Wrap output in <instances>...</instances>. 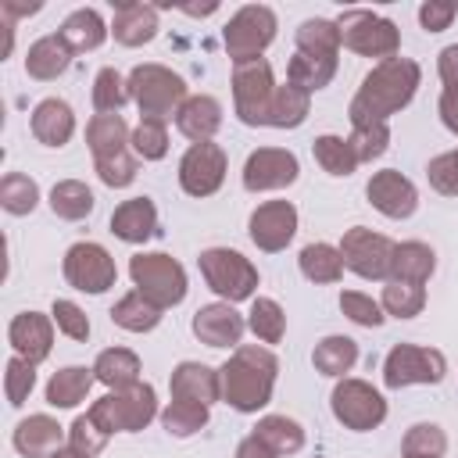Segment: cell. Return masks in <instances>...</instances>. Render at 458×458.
I'll return each instance as SVG.
<instances>
[{"mask_svg": "<svg viewBox=\"0 0 458 458\" xmlns=\"http://www.w3.org/2000/svg\"><path fill=\"white\" fill-rule=\"evenodd\" d=\"M419 64L411 57H390V61H379L358 86L351 107H347V118L351 125H361V122H386L390 114H397L401 107L411 104L415 89H419Z\"/></svg>", "mask_w": 458, "mask_h": 458, "instance_id": "6da1fadb", "label": "cell"}, {"mask_svg": "<svg viewBox=\"0 0 458 458\" xmlns=\"http://www.w3.org/2000/svg\"><path fill=\"white\" fill-rule=\"evenodd\" d=\"M218 372H222V397H225V404L250 415V411H258V408H265L272 401L279 361H276V354L268 347L240 344L233 351V358Z\"/></svg>", "mask_w": 458, "mask_h": 458, "instance_id": "7a4b0ae2", "label": "cell"}, {"mask_svg": "<svg viewBox=\"0 0 458 458\" xmlns=\"http://www.w3.org/2000/svg\"><path fill=\"white\" fill-rule=\"evenodd\" d=\"M129 97L136 100L140 118L168 122L186 100V82L165 64H136L129 72Z\"/></svg>", "mask_w": 458, "mask_h": 458, "instance_id": "3957f363", "label": "cell"}, {"mask_svg": "<svg viewBox=\"0 0 458 458\" xmlns=\"http://www.w3.org/2000/svg\"><path fill=\"white\" fill-rule=\"evenodd\" d=\"M89 415L107 433H136L157 415V394L150 383H132L125 390H111L89 404Z\"/></svg>", "mask_w": 458, "mask_h": 458, "instance_id": "277c9868", "label": "cell"}, {"mask_svg": "<svg viewBox=\"0 0 458 458\" xmlns=\"http://www.w3.org/2000/svg\"><path fill=\"white\" fill-rule=\"evenodd\" d=\"M336 29H340V43L361 57H379V61H390L397 57L401 50V32L390 18L376 14V11H365V7H354V11H344L336 18Z\"/></svg>", "mask_w": 458, "mask_h": 458, "instance_id": "5b68a950", "label": "cell"}, {"mask_svg": "<svg viewBox=\"0 0 458 458\" xmlns=\"http://www.w3.org/2000/svg\"><path fill=\"white\" fill-rule=\"evenodd\" d=\"M129 276H132V286H136L147 301H154L161 311H165V308H175V304L186 297V268H182L175 258L161 254V250H154V254H136V258L129 261Z\"/></svg>", "mask_w": 458, "mask_h": 458, "instance_id": "8992f818", "label": "cell"}, {"mask_svg": "<svg viewBox=\"0 0 458 458\" xmlns=\"http://www.w3.org/2000/svg\"><path fill=\"white\" fill-rule=\"evenodd\" d=\"M197 265H200L204 283H208L222 301H229V304L247 301V297L254 293V286H258V268H254L240 250L208 247V250H200Z\"/></svg>", "mask_w": 458, "mask_h": 458, "instance_id": "52a82bcc", "label": "cell"}, {"mask_svg": "<svg viewBox=\"0 0 458 458\" xmlns=\"http://www.w3.org/2000/svg\"><path fill=\"white\" fill-rule=\"evenodd\" d=\"M272 97H276V79L265 57L233 64V100L243 125H268Z\"/></svg>", "mask_w": 458, "mask_h": 458, "instance_id": "ba28073f", "label": "cell"}, {"mask_svg": "<svg viewBox=\"0 0 458 458\" xmlns=\"http://www.w3.org/2000/svg\"><path fill=\"white\" fill-rule=\"evenodd\" d=\"M222 39H225V50H229L233 64L261 57V50L276 39V14H272V7H265V4L240 7L229 18V25L222 29Z\"/></svg>", "mask_w": 458, "mask_h": 458, "instance_id": "9c48e42d", "label": "cell"}, {"mask_svg": "<svg viewBox=\"0 0 458 458\" xmlns=\"http://www.w3.org/2000/svg\"><path fill=\"white\" fill-rule=\"evenodd\" d=\"M447 376V358L437 347L397 344L383 361V383L390 390L415 386V383H440Z\"/></svg>", "mask_w": 458, "mask_h": 458, "instance_id": "30bf717a", "label": "cell"}, {"mask_svg": "<svg viewBox=\"0 0 458 458\" xmlns=\"http://www.w3.org/2000/svg\"><path fill=\"white\" fill-rule=\"evenodd\" d=\"M329 404H333L336 422H344V426L354 429V433H369V429H376V426L386 419V401H383V394H379L372 383H365V379H340V383L333 386Z\"/></svg>", "mask_w": 458, "mask_h": 458, "instance_id": "8fae6325", "label": "cell"}, {"mask_svg": "<svg viewBox=\"0 0 458 458\" xmlns=\"http://www.w3.org/2000/svg\"><path fill=\"white\" fill-rule=\"evenodd\" d=\"M394 247H397L394 240H386L365 225H354L340 240V258H344V268H351L361 279H390Z\"/></svg>", "mask_w": 458, "mask_h": 458, "instance_id": "7c38bea8", "label": "cell"}, {"mask_svg": "<svg viewBox=\"0 0 458 458\" xmlns=\"http://www.w3.org/2000/svg\"><path fill=\"white\" fill-rule=\"evenodd\" d=\"M64 279L82 293H104L114 286L118 268H114V258L100 243L82 240V243H72L64 254Z\"/></svg>", "mask_w": 458, "mask_h": 458, "instance_id": "4fadbf2b", "label": "cell"}, {"mask_svg": "<svg viewBox=\"0 0 458 458\" xmlns=\"http://www.w3.org/2000/svg\"><path fill=\"white\" fill-rule=\"evenodd\" d=\"M225 179V150L218 143H190L179 161V186L190 197H211Z\"/></svg>", "mask_w": 458, "mask_h": 458, "instance_id": "5bb4252c", "label": "cell"}, {"mask_svg": "<svg viewBox=\"0 0 458 458\" xmlns=\"http://www.w3.org/2000/svg\"><path fill=\"white\" fill-rule=\"evenodd\" d=\"M297 154L283 150V147H258L247 165H243V186L250 193H265V190H283L290 182H297Z\"/></svg>", "mask_w": 458, "mask_h": 458, "instance_id": "9a60e30c", "label": "cell"}, {"mask_svg": "<svg viewBox=\"0 0 458 458\" xmlns=\"http://www.w3.org/2000/svg\"><path fill=\"white\" fill-rule=\"evenodd\" d=\"M247 233H250V240H254L258 250L276 254L297 233V208L290 200H265V204L254 208V215L247 222Z\"/></svg>", "mask_w": 458, "mask_h": 458, "instance_id": "2e32d148", "label": "cell"}, {"mask_svg": "<svg viewBox=\"0 0 458 458\" xmlns=\"http://www.w3.org/2000/svg\"><path fill=\"white\" fill-rule=\"evenodd\" d=\"M365 197L369 204L386 215V218H408L415 215L419 208V190L408 175H401L397 168H383V172H372L369 186H365Z\"/></svg>", "mask_w": 458, "mask_h": 458, "instance_id": "e0dca14e", "label": "cell"}, {"mask_svg": "<svg viewBox=\"0 0 458 458\" xmlns=\"http://www.w3.org/2000/svg\"><path fill=\"white\" fill-rule=\"evenodd\" d=\"M243 329H247V322H243V315H240L229 301L204 304V308H197V315H193V333H197V340L208 344V347H240Z\"/></svg>", "mask_w": 458, "mask_h": 458, "instance_id": "ac0fdd59", "label": "cell"}, {"mask_svg": "<svg viewBox=\"0 0 458 458\" xmlns=\"http://www.w3.org/2000/svg\"><path fill=\"white\" fill-rule=\"evenodd\" d=\"M7 340H11V347H14L18 358L39 365L54 351V318H47L39 311H21L7 326Z\"/></svg>", "mask_w": 458, "mask_h": 458, "instance_id": "d6986e66", "label": "cell"}, {"mask_svg": "<svg viewBox=\"0 0 458 458\" xmlns=\"http://www.w3.org/2000/svg\"><path fill=\"white\" fill-rule=\"evenodd\" d=\"M172 397L175 401H193V404H215L222 397V372L211 369V365H200V361H179L172 369Z\"/></svg>", "mask_w": 458, "mask_h": 458, "instance_id": "ffe728a7", "label": "cell"}, {"mask_svg": "<svg viewBox=\"0 0 458 458\" xmlns=\"http://www.w3.org/2000/svg\"><path fill=\"white\" fill-rule=\"evenodd\" d=\"M64 444V429L50 415H29L14 426V451L25 458H54Z\"/></svg>", "mask_w": 458, "mask_h": 458, "instance_id": "44dd1931", "label": "cell"}, {"mask_svg": "<svg viewBox=\"0 0 458 458\" xmlns=\"http://www.w3.org/2000/svg\"><path fill=\"white\" fill-rule=\"evenodd\" d=\"M111 32L122 47H143L157 36V7L150 4H132V0H118L114 4V21Z\"/></svg>", "mask_w": 458, "mask_h": 458, "instance_id": "7402d4cb", "label": "cell"}, {"mask_svg": "<svg viewBox=\"0 0 458 458\" xmlns=\"http://www.w3.org/2000/svg\"><path fill=\"white\" fill-rule=\"evenodd\" d=\"M222 125V104L208 93H197V97H186L182 107L175 111V129L193 140V143H208Z\"/></svg>", "mask_w": 458, "mask_h": 458, "instance_id": "603a6c76", "label": "cell"}, {"mask_svg": "<svg viewBox=\"0 0 458 458\" xmlns=\"http://www.w3.org/2000/svg\"><path fill=\"white\" fill-rule=\"evenodd\" d=\"M111 233L125 243H143L157 233V208L150 197H129L111 215Z\"/></svg>", "mask_w": 458, "mask_h": 458, "instance_id": "cb8c5ba5", "label": "cell"}, {"mask_svg": "<svg viewBox=\"0 0 458 458\" xmlns=\"http://www.w3.org/2000/svg\"><path fill=\"white\" fill-rule=\"evenodd\" d=\"M29 125H32V136H36L43 147H64V143L72 140V132H75V111H72L64 100L47 97V100L36 104Z\"/></svg>", "mask_w": 458, "mask_h": 458, "instance_id": "d4e9b609", "label": "cell"}, {"mask_svg": "<svg viewBox=\"0 0 458 458\" xmlns=\"http://www.w3.org/2000/svg\"><path fill=\"white\" fill-rule=\"evenodd\" d=\"M57 36L68 43L72 54H86V50H97V47L104 43L107 25H104V18H100L93 7H79V11H72V14L61 21Z\"/></svg>", "mask_w": 458, "mask_h": 458, "instance_id": "484cf974", "label": "cell"}, {"mask_svg": "<svg viewBox=\"0 0 458 458\" xmlns=\"http://www.w3.org/2000/svg\"><path fill=\"white\" fill-rule=\"evenodd\" d=\"M68 64H72V50H68V43H64L57 32L36 39V43L29 47V54H25V72H29L32 79H39V82L57 79Z\"/></svg>", "mask_w": 458, "mask_h": 458, "instance_id": "4316f807", "label": "cell"}, {"mask_svg": "<svg viewBox=\"0 0 458 458\" xmlns=\"http://www.w3.org/2000/svg\"><path fill=\"white\" fill-rule=\"evenodd\" d=\"M437 268V254L429 243L422 240H408V243H397L394 247V268H390V279H401V283H415L422 286Z\"/></svg>", "mask_w": 458, "mask_h": 458, "instance_id": "83f0119b", "label": "cell"}, {"mask_svg": "<svg viewBox=\"0 0 458 458\" xmlns=\"http://www.w3.org/2000/svg\"><path fill=\"white\" fill-rule=\"evenodd\" d=\"M93 376H97V383H104L107 390H125V386L140 383V358H136L129 347H107V351L97 354Z\"/></svg>", "mask_w": 458, "mask_h": 458, "instance_id": "f1b7e54d", "label": "cell"}, {"mask_svg": "<svg viewBox=\"0 0 458 458\" xmlns=\"http://www.w3.org/2000/svg\"><path fill=\"white\" fill-rule=\"evenodd\" d=\"M129 140H132V132H129V125H125L122 114H93L89 125H86V143L93 150V161L129 150L125 147Z\"/></svg>", "mask_w": 458, "mask_h": 458, "instance_id": "f546056e", "label": "cell"}, {"mask_svg": "<svg viewBox=\"0 0 458 458\" xmlns=\"http://www.w3.org/2000/svg\"><path fill=\"white\" fill-rule=\"evenodd\" d=\"M93 379L97 376L86 365H64V369H57L50 376V383H47V404H54V408H75L79 401H86Z\"/></svg>", "mask_w": 458, "mask_h": 458, "instance_id": "4dcf8cb0", "label": "cell"}, {"mask_svg": "<svg viewBox=\"0 0 458 458\" xmlns=\"http://www.w3.org/2000/svg\"><path fill=\"white\" fill-rule=\"evenodd\" d=\"M336 75V57H311V54H293L290 64H286V82L304 89V93H315L322 86H329Z\"/></svg>", "mask_w": 458, "mask_h": 458, "instance_id": "1f68e13d", "label": "cell"}, {"mask_svg": "<svg viewBox=\"0 0 458 458\" xmlns=\"http://www.w3.org/2000/svg\"><path fill=\"white\" fill-rule=\"evenodd\" d=\"M111 322L129 329V333H150L161 322V308L154 301H147L140 290H129L114 308H111Z\"/></svg>", "mask_w": 458, "mask_h": 458, "instance_id": "d6a6232c", "label": "cell"}, {"mask_svg": "<svg viewBox=\"0 0 458 458\" xmlns=\"http://www.w3.org/2000/svg\"><path fill=\"white\" fill-rule=\"evenodd\" d=\"M297 265H301L304 279H311V283H318V286L336 283V279L344 276V258H340V247H333V243H308V247L301 250Z\"/></svg>", "mask_w": 458, "mask_h": 458, "instance_id": "836d02e7", "label": "cell"}, {"mask_svg": "<svg viewBox=\"0 0 458 458\" xmlns=\"http://www.w3.org/2000/svg\"><path fill=\"white\" fill-rule=\"evenodd\" d=\"M311 361H315V369H318L322 376H344V372H351L354 361H358V344H354L351 336H340V333H336V336H326V340L315 344Z\"/></svg>", "mask_w": 458, "mask_h": 458, "instance_id": "e575fe53", "label": "cell"}, {"mask_svg": "<svg viewBox=\"0 0 458 458\" xmlns=\"http://www.w3.org/2000/svg\"><path fill=\"white\" fill-rule=\"evenodd\" d=\"M93 190L86 186V182H79V179H64V182H57L54 190H50V211L57 215V218H64V222H79V218H86L89 211H93Z\"/></svg>", "mask_w": 458, "mask_h": 458, "instance_id": "d590c367", "label": "cell"}, {"mask_svg": "<svg viewBox=\"0 0 458 458\" xmlns=\"http://www.w3.org/2000/svg\"><path fill=\"white\" fill-rule=\"evenodd\" d=\"M308 107H311V93L297 89V86H276V97H272V107H268V125L276 129H297L304 118H308Z\"/></svg>", "mask_w": 458, "mask_h": 458, "instance_id": "8d00e7d4", "label": "cell"}, {"mask_svg": "<svg viewBox=\"0 0 458 458\" xmlns=\"http://www.w3.org/2000/svg\"><path fill=\"white\" fill-rule=\"evenodd\" d=\"M340 50V29L336 21L326 18H308L297 29V54H311V57H336Z\"/></svg>", "mask_w": 458, "mask_h": 458, "instance_id": "74e56055", "label": "cell"}, {"mask_svg": "<svg viewBox=\"0 0 458 458\" xmlns=\"http://www.w3.org/2000/svg\"><path fill=\"white\" fill-rule=\"evenodd\" d=\"M311 154L322 165V172H329V175H351L361 165L358 154H354V147L347 143V136H329V132L326 136H315Z\"/></svg>", "mask_w": 458, "mask_h": 458, "instance_id": "f35d334b", "label": "cell"}, {"mask_svg": "<svg viewBox=\"0 0 458 458\" xmlns=\"http://www.w3.org/2000/svg\"><path fill=\"white\" fill-rule=\"evenodd\" d=\"M254 433L283 458V454H297L301 447H304V429H301V422H293V419H286V415H265L258 426H254Z\"/></svg>", "mask_w": 458, "mask_h": 458, "instance_id": "ab89813d", "label": "cell"}, {"mask_svg": "<svg viewBox=\"0 0 458 458\" xmlns=\"http://www.w3.org/2000/svg\"><path fill=\"white\" fill-rule=\"evenodd\" d=\"M247 326L261 344H279L286 333V311L279 308V301L272 297H258L247 311Z\"/></svg>", "mask_w": 458, "mask_h": 458, "instance_id": "60d3db41", "label": "cell"}, {"mask_svg": "<svg viewBox=\"0 0 458 458\" xmlns=\"http://www.w3.org/2000/svg\"><path fill=\"white\" fill-rule=\"evenodd\" d=\"M383 311L394 318H415L426 308V290L415 283H401V279H386L383 286Z\"/></svg>", "mask_w": 458, "mask_h": 458, "instance_id": "b9f144b4", "label": "cell"}, {"mask_svg": "<svg viewBox=\"0 0 458 458\" xmlns=\"http://www.w3.org/2000/svg\"><path fill=\"white\" fill-rule=\"evenodd\" d=\"M36 204H39V186H36L29 175L7 172V175L0 179V208H4L7 215H29Z\"/></svg>", "mask_w": 458, "mask_h": 458, "instance_id": "7bdbcfd3", "label": "cell"}, {"mask_svg": "<svg viewBox=\"0 0 458 458\" xmlns=\"http://www.w3.org/2000/svg\"><path fill=\"white\" fill-rule=\"evenodd\" d=\"M129 97V79H122L114 68H100L93 79V107L97 114H118Z\"/></svg>", "mask_w": 458, "mask_h": 458, "instance_id": "ee69618b", "label": "cell"}, {"mask_svg": "<svg viewBox=\"0 0 458 458\" xmlns=\"http://www.w3.org/2000/svg\"><path fill=\"white\" fill-rule=\"evenodd\" d=\"M161 426L172 433V437H193L208 426V408L204 404H193V401H168V408L161 411Z\"/></svg>", "mask_w": 458, "mask_h": 458, "instance_id": "f6af8a7d", "label": "cell"}, {"mask_svg": "<svg viewBox=\"0 0 458 458\" xmlns=\"http://www.w3.org/2000/svg\"><path fill=\"white\" fill-rule=\"evenodd\" d=\"M132 150H136V157H143V161H161L165 154H168V129H165V122H157V118H140V125L132 129Z\"/></svg>", "mask_w": 458, "mask_h": 458, "instance_id": "bcb514c9", "label": "cell"}, {"mask_svg": "<svg viewBox=\"0 0 458 458\" xmlns=\"http://www.w3.org/2000/svg\"><path fill=\"white\" fill-rule=\"evenodd\" d=\"M347 143L354 147L358 161H376V157H383V154H386L390 129H386V122H361V125H351Z\"/></svg>", "mask_w": 458, "mask_h": 458, "instance_id": "7dc6e473", "label": "cell"}, {"mask_svg": "<svg viewBox=\"0 0 458 458\" xmlns=\"http://www.w3.org/2000/svg\"><path fill=\"white\" fill-rule=\"evenodd\" d=\"M32 386H36V365L32 361H25V358H7V365H4V394H7V404L11 408H21L25 401H29V394H32Z\"/></svg>", "mask_w": 458, "mask_h": 458, "instance_id": "c3c4849f", "label": "cell"}, {"mask_svg": "<svg viewBox=\"0 0 458 458\" xmlns=\"http://www.w3.org/2000/svg\"><path fill=\"white\" fill-rule=\"evenodd\" d=\"M107 437H111V433L100 429V426L93 422V415L86 411V415H79V419L72 422V429H68V451H75L79 458H93V454L104 451Z\"/></svg>", "mask_w": 458, "mask_h": 458, "instance_id": "681fc988", "label": "cell"}, {"mask_svg": "<svg viewBox=\"0 0 458 458\" xmlns=\"http://www.w3.org/2000/svg\"><path fill=\"white\" fill-rule=\"evenodd\" d=\"M404 454H426V458H440L447 451V437L437 422H415L408 433H404V444H401Z\"/></svg>", "mask_w": 458, "mask_h": 458, "instance_id": "f907efd6", "label": "cell"}, {"mask_svg": "<svg viewBox=\"0 0 458 458\" xmlns=\"http://www.w3.org/2000/svg\"><path fill=\"white\" fill-rule=\"evenodd\" d=\"M340 311L351 318V322H358V326H383V304L379 301H372L369 293H358V290H344L340 293Z\"/></svg>", "mask_w": 458, "mask_h": 458, "instance_id": "816d5d0a", "label": "cell"}, {"mask_svg": "<svg viewBox=\"0 0 458 458\" xmlns=\"http://www.w3.org/2000/svg\"><path fill=\"white\" fill-rule=\"evenodd\" d=\"M50 318H54V326L68 336V340H89V318H86V311L75 304V301H54V308H50Z\"/></svg>", "mask_w": 458, "mask_h": 458, "instance_id": "f5cc1de1", "label": "cell"}, {"mask_svg": "<svg viewBox=\"0 0 458 458\" xmlns=\"http://www.w3.org/2000/svg\"><path fill=\"white\" fill-rule=\"evenodd\" d=\"M97 175H100L104 186L122 190V186H129V182L136 179V157H132L129 150L111 154V157H100V161H97Z\"/></svg>", "mask_w": 458, "mask_h": 458, "instance_id": "db71d44e", "label": "cell"}, {"mask_svg": "<svg viewBox=\"0 0 458 458\" xmlns=\"http://www.w3.org/2000/svg\"><path fill=\"white\" fill-rule=\"evenodd\" d=\"M426 175H429V186L444 197H458V161L454 154H437L429 165H426Z\"/></svg>", "mask_w": 458, "mask_h": 458, "instance_id": "11a10c76", "label": "cell"}, {"mask_svg": "<svg viewBox=\"0 0 458 458\" xmlns=\"http://www.w3.org/2000/svg\"><path fill=\"white\" fill-rule=\"evenodd\" d=\"M458 14V4H440V0H426L419 7V21L426 32H444L451 25V18Z\"/></svg>", "mask_w": 458, "mask_h": 458, "instance_id": "9f6ffc18", "label": "cell"}, {"mask_svg": "<svg viewBox=\"0 0 458 458\" xmlns=\"http://www.w3.org/2000/svg\"><path fill=\"white\" fill-rule=\"evenodd\" d=\"M437 111H440V122L458 136V86H444V93L437 100Z\"/></svg>", "mask_w": 458, "mask_h": 458, "instance_id": "6f0895ef", "label": "cell"}, {"mask_svg": "<svg viewBox=\"0 0 458 458\" xmlns=\"http://www.w3.org/2000/svg\"><path fill=\"white\" fill-rule=\"evenodd\" d=\"M437 72L444 79V86H458V43L444 47L440 57H437Z\"/></svg>", "mask_w": 458, "mask_h": 458, "instance_id": "680465c9", "label": "cell"}, {"mask_svg": "<svg viewBox=\"0 0 458 458\" xmlns=\"http://www.w3.org/2000/svg\"><path fill=\"white\" fill-rule=\"evenodd\" d=\"M236 458H279L258 433H250V437H243L240 444H236Z\"/></svg>", "mask_w": 458, "mask_h": 458, "instance_id": "91938a15", "label": "cell"}, {"mask_svg": "<svg viewBox=\"0 0 458 458\" xmlns=\"http://www.w3.org/2000/svg\"><path fill=\"white\" fill-rule=\"evenodd\" d=\"M39 7H43L39 0H32V4H18V0H4V4H0V11H4V18H11V21H14V18H25V14H36Z\"/></svg>", "mask_w": 458, "mask_h": 458, "instance_id": "94428289", "label": "cell"}, {"mask_svg": "<svg viewBox=\"0 0 458 458\" xmlns=\"http://www.w3.org/2000/svg\"><path fill=\"white\" fill-rule=\"evenodd\" d=\"M186 14H193V18H204V14H215L218 11V4H204V7H182Z\"/></svg>", "mask_w": 458, "mask_h": 458, "instance_id": "6125c7cd", "label": "cell"}, {"mask_svg": "<svg viewBox=\"0 0 458 458\" xmlns=\"http://www.w3.org/2000/svg\"><path fill=\"white\" fill-rule=\"evenodd\" d=\"M54 458H79V454H75V451H68V447H61V451L54 454Z\"/></svg>", "mask_w": 458, "mask_h": 458, "instance_id": "be15d7a7", "label": "cell"}, {"mask_svg": "<svg viewBox=\"0 0 458 458\" xmlns=\"http://www.w3.org/2000/svg\"><path fill=\"white\" fill-rule=\"evenodd\" d=\"M404 458H426V454H404Z\"/></svg>", "mask_w": 458, "mask_h": 458, "instance_id": "e7e4bbea", "label": "cell"}, {"mask_svg": "<svg viewBox=\"0 0 458 458\" xmlns=\"http://www.w3.org/2000/svg\"><path fill=\"white\" fill-rule=\"evenodd\" d=\"M451 154H454V161H458V147H454V150H451Z\"/></svg>", "mask_w": 458, "mask_h": 458, "instance_id": "03108f58", "label": "cell"}]
</instances>
